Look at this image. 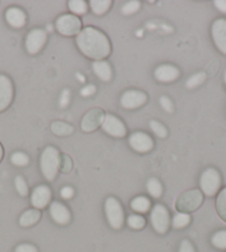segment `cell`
<instances>
[{"label": "cell", "instance_id": "obj_1", "mask_svg": "<svg viewBox=\"0 0 226 252\" xmlns=\"http://www.w3.org/2000/svg\"><path fill=\"white\" fill-rule=\"evenodd\" d=\"M76 45L82 55L93 62L106 60L112 51L111 42L107 34L92 26L82 28L76 37Z\"/></svg>", "mask_w": 226, "mask_h": 252}, {"label": "cell", "instance_id": "obj_2", "mask_svg": "<svg viewBox=\"0 0 226 252\" xmlns=\"http://www.w3.org/2000/svg\"><path fill=\"white\" fill-rule=\"evenodd\" d=\"M60 151L54 146H47L42 150L39 159L40 171L45 179L49 182L56 180L60 171Z\"/></svg>", "mask_w": 226, "mask_h": 252}, {"label": "cell", "instance_id": "obj_3", "mask_svg": "<svg viewBox=\"0 0 226 252\" xmlns=\"http://www.w3.org/2000/svg\"><path fill=\"white\" fill-rule=\"evenodd\" d=\"M104 215L109 225L114 230H120L124 225L125 215L121 202L115 197H108L104 201Z\"/></svg>", "mask_w": 226, "mask_h": 252}, {"label": "cell", "instance_id": "obj_4", "mask_svg": "<svg viewBox=\"0 0 226 252\" xmlns=\"http://www.w3.org/2000/svg\"><path fill=\"white\" fill-rule=\"evenodd\" d=\"M204 201V194L199 189H190L182 192L175 201V209L177 212L191 214L198 210Z\"/></svg>", "mask_w": 226, "mask_h": 252}, {"label": "cell", "instance_id": "obj_5", "mask_svg": "<svg viewBox=\"0 0 226 252\" xmlns=\"http://www.w3.org/2000/svg\"><path fill=\"white\" fill-rule=\"evenodd\" d=\"M222 186V177L217 169L206 168L199 177V190L206 197H214L220 192Z\"/></svg>", "mask_w": 226, "mask_h": 252}, {"label": "cell", "instance_id": "obj_6", "mask_svg": "<svg viewBox=\"0 0 226 252\" xmlns=\"http://www.w3.org/2000/svg\"><path fill=\"white\" fill-rule=\"evenodd\" d=\"M150 222L156 233H167L171 225V216L168 208L162 203H156L152 207L150 211Z\"/></svg>", "mask_w": 226, "mask_h": 252}, {"label": "cell", "instance_id": "obj_7", "mask_svg": "<svg viewBox=\"0 0 226 252\" xmlns=\"http://www.w3.org/2000/svg\"><path fill=\"white\" fill-rule=\"evenodd\" d=\"M56 29L64 37H77L82 30V21L78 16L63 14L56 20Z\"/></svg>", "mask_w": 226, "mask_h": 252}, {"label": "cell", "instance_id": "obj_8", "mask_svg": "<svg viewBox=\"0 0 226 252\" xmlns=\"http://www.w3.org/2000/svg\"><path fill=\"white\" fill-rule=\"evenodd\" d=\"M48 40L47 32L40 28L31 29L25 39V48L29 55H37L43 49Z\"/></svg>", "mask_w": 226, "mask_h": 252}, {"label": "cell", "instance_id": "obj_9", "mask_svg": "<svg viewBox=\"0 0 226 252\" xmlns=\"http://www.w3.org/2000/svg\"><path fill=\"white\" fill-rule=\"evenodd\" d=\"M147 101V94L141 90L130 89L124 91L120 98V105L127 110H134L143 107Z\"/></svg>", "mask_w": 226, "mask_h": 252}, {"label": "cell", "instance_id": "obj_10", "mask_svg": "<svg viewBox=\"0 0 226 252\" xmlns=\"http://www.w3.org/2000/svg\"><path fill=\"white\" fill-rule=\"evenodd\" d=\"M101 129L109 136L113 138H124L127 136V127L118 116L106 114Z\"/></svg>", "mask_w": 226, "mask_h": 252}, {"label": "cell", "instance_id": "obj_11", "mask_svg": "<svg viewBox=\"0 0 226 252\" xmlns=\"http://www.w3.org/2000/svg\"><path fill=\"white\" fill-rule=\"evenodd\" d=\"M106 117V112L101 108H92L82 117L80 127L84 132H93L99 127H101Z\"/></svg>", "mask_w": 226, "mask_h": 252}, {"label": "cell", "instance_id": "obj_12", "mask_svg": "<svg viewBox=\"0 0 226 252\" xmlns=\"http://www.w3.org/2000/svg\"><path fill=\"white\" fill-rule=\"evenodd\" d=\"M129 145L139 154H147L153 150L154 140L144 131H134L129 137Z\"/></svg>", "mask_w": 226, "mask_h": 252}, {"label": "cell", "instance_id": "obj_13", "mask_svg": "<svg viewBox=\"0 0 226 252\" xmlns=\"http://www.w3.org/2000/svg\"><path fill=\"white\" fill-rule=\"evenodd\" d=\"M52 199V190L49 186L39 185L33 188L30 194V203L34 209L42 210L49 207Z\"/></svg>", "mask_w": 226, "mask_h": 252}, {"label": "cell", "instance_id": "obj_14", "mask_svg": "<svg viewBox=\"0 0 226 252\" xmlns=\"http://www.w3.org/2000/svg\"><path fill=\"white\" fill-rule=\"evenodd\" d=\"M15 95L12 80L7 75L0 73V112L5 111L11 105Z\"/></svg>", "mask_w": 226, "mask_h": 252}, {"label": "cell", "instance_id": "obj_15", "mask_svg": "<svg viewBox=\"0 0 226 252\" xmlns=\"http://www.w3.org/2000/svg\"><path fill=\"white\" fill-rule=\"evenodd\" d=\"M211 36L215 47L226 56V18H219L213 21Z\"/></svg>", "mask_w": 226, "mask_h": 252}, {"label": "cell", "instance_id": "obj_16", "mask_svg": "<svg viewBox=\"0 0 226 252\" xmlns=\"http://www.w3.org/2000/svg\"><path fill=\"white\" fill-rule=\"evenodd\" d=\"M49 215L51 219L59 225H67L71 221V212L64 203L52 201L49 206Z\"/></svg>", "mask_w": 226, "mask_h": 252}, {"label": "cell", "instance_id": "obj_17", "mask_svg": "<svg viewBox=\"0 0 226 252\" xmlns=\"http://www.w3.org/2000/svg\"><path fill=\"white\" fill-rule=\"evenodd\" d=\"M181 71L174 64L170 63H163L160 64L155 68L154 70V78L160 82H164V84H169V82H173L180 78Z\"/></svg>", "mask_w": 226, "mask_h": 252}, {"label": "cell", "instance_id": "obj_18", "mask_svg": "<svg viewBox=\"0 0 226 252\" xmlns=\"http://www.w3.org/2000/svg\"><path fill=\"white\" fill-rule=\"evenodd\" d=\"M5 19L10 27L15 29L23 28L27 24V15L20 7L11 6L5 12Z\"/></svg>", "mask_w": 226, "mask_h": 252}, {"label": "cell", "instance_id": "obj_19", "mask_svg": "<svg viewBox=\"0 0 226 252\" xmlns=\"http://www.w3.org/2000/svg\"><path fill=\"white\" fill-rule=\"evenodd\" d=\"M92 70L94 75L97 76L101 81L109 82L112 80L113 78L112 67L107 60H98V62H93Z\"/></svg>", "mask_w": 226, "mask_h": 252}, {"label": "cell", "instance_id": "obj_20", "mask_svg": "<svg viewBox=\"0 0 226 252\" xmlns=\"http://www.w3.org/2000/svg\"><path fill=\"white\" fill-rule=\"evenodd\" d=\"M41 219V211L38 209H28L19 217V224L23 228H29L37 224Z\"/></svg>", "mask_w": 226, "mask_h": 252}, {"label": "cell", "instance_id": "obj_21", "mask_svg": "<svg viewBox=\"0 0 226 252\" xmlns=\"http://www.w3.org/2000/svg\"><path fill=\"white\" fill-rule=\"evenodd\" d=\"M130 207H131V209L136 212V214L144 215V214H147L149 211H151L152 203H151V200L147 197H145V195H137V197H134L131 200V202H130Z\"/></svg>", "mask_w": 226, "mask_h": 252}, {"label": "cell", "instance_id": "obj_22", "mask_svg": "<svg viewBox=\"0 0 226 252\" xmlns=\"http://www.w3.org/2000/svg\"><path fill=\"white\" fill-rule=\"evenodd\" d=\"M50 129L51 132L58 137L70 136V134H72L73 131H75V128H73L72 125L59 120L54 121V123L50 125Z\"/></svg>", "mask_w": 226, "mask_h": 252}, {"label": "cell", "instance_id": "obj_23", "mask_svg": "<svg viewBox=\"0 0 226 252\" xmlns=\"http://www.w3.org/2000/svg\"><path fill=\"white\" fill-rule=\"evenodd\" d=\"M112 6L111 0H90L89 7L94 15L102 16L107 14Z\"/></svg>", "mask_w": 226, "mask_h": 252}, {"label": "cell", "instance_id": "obj_24", "mask_svg": "<svg viewBox=\"0 0 226 252\" xmlns=\"http://www.w3.org/2000/svg\"><path fill=\"white\" fill-rule=\"evenodd\" d=\"M68 8L72 15L78 17L84 16L89 10V2L85 1V0H69Z\"/></svg>", "mask_w": 226, "mask_h": 252}, {"label": "cell", "instance_id": "obj_25", "mask_svg": "<svg viewBox=\"0 0 226 252\" xmlns=\"http://www.w3.org/2000/svg\"><path fill=\"white\" fill-rule=\"evenodd\" d=\"M146 191L152 198L159 199L163 194V186L158 178H150L146 182Z\"/></svg>", "mask_w": 226, "mask_h": 252}, {"label": "cell", "instance_id": "obj_26", "mask_svg": "<svg viewBox=\"0 0 226 252\" xmlns=\"http://www.w3.org/2000/svg\"><path fill=\"white\" fill-rule=\"evenodd\" d=\"M192 218L190 214H184V212H177L171 219V224L174 229H184L191 223Z\"/></svg>", "mask_w": 226, "mask_h": 252}, {"label": "cell", "instance_id": "obj_27", "mask_svg": "<svg viewBox=\"0 0 226 252\" xmlns=\"http://www.w3.org/2000/svg\"><path fill=\"white\" fill-rule=\"evenodd\" d=\"M216 211L220 218L226 222V187L217 193Z\"/></svg>", "mask_w": 226, "mask_h": 252}, {"label": "cell", "instance_id": "obj_28", "mask_svg": "<svg viewBox=\"0 0 226 252\" xmlns=\"http://www.w3.org/2000/svg\"><path fill=\"white\" fill-rule=\"evenodd\" d=\"M127 224L129 225V228H131L133 230H142L145 227L146 220L142 215L132 214L128 216Z\"/></svg>", "mask_w": 226, "mask_h": 252}, {"label": "cell", "instance_id": "obj_29", "mask_svg": "<svg viewBox=\"0 0 226 252\" xmlns=\"http://www.w3.org/2000/svg\"><path fill=\"white\" fill-rule=\"evenodd\" d=\"M213 247L220 250H226V230H219L211 238Z\"/></svg>", "mask_w": 226, "mask_h": 252}, {"label": "cell", "instance_id": "obj_30", "mask_svg": "<svg viewBox=\"0 0 226 252\" xmlns=\"http://www.w3.org/2000/svg\"><path fill=\"white\" fill-rule=\"evenodd\" d=\"M10 162L16 167H27L30 162V158L27 154L23 151H16L11 155Z\"/></svg>", "mask_w": 226, "mask_h": 252}, {"label": "cell", "instance_id": "obj_31", "mask_svg": "<svg viewBox=\"0 0 226 252\" xmlns=\"http://www.w3.org/2000/svg\"><path fill=\"white\" fill-rule=\"evenodd\" d=\"M206 79V73L205 72H197L189 77V79L186 80V88L188 89H194L198 88V86H201Z\"/></svg>", "mask_w": 226, "mask_h": 252}, {"label": "cell", "instance_id": "obj_32", "mask_svg": "<svg viewBox=\"0 0 226 252\" xmlns=\"http://www.w3.org/2000/svg\"><path fill=\"white\" fill-rule=\"evenodd\" d=\"M141 9V2L138 0H130L127 1L121 8V14L124 16H131L137 14V12Z\"/></svg>", "mask_w": 226, "mask_h": 252}, {"label": "cell", "instance_id": "obj_33", "mask_svg": "<svg viewBox=\"0 0 226 252\" xmlns=\"http://www.w3.org/2000/svg\"><path fill=\"white\" fill-rule=\"evenodd\" d=\"M149 126L152 132H153L156 137H159L161 139L168 137V128L165 127L162 123H160L158 120H151Z\"/></svg>", "mask_w": 226, "mask_h": 252}, {"label": "cell", "instance_id": "obj_34", "mask_svg": "<svg viewBox=\"0 0 226 252\" xmlns=\"http://www.w3.org/2000/svg\"><path fill=\"white\" fill-rule=\"evenodd\" d=\"M15 188L21 197H27L29 194V187L23 176H17L15 178Z\"/></svg>", "mask_w": 226, "mask_h": 252}, {"label": "cell", "instance_id": "obj_35", "mask_svg": "<svg viewBox=\"0 0 226 252\" xmlns=\"http://www.w3.org/2000/svg\"><path fill=\"white\" fill-rule=\"evenodd\" d=\"M73 168L72 159L67 154L60 155V171L63 173H69Z\"/></svg>", "mask_w": 226, "mask_h": 252}, {"label": "cell", "instance_id": "obj_36", "mask_svg": "<svg viewBox=\"0 0 226 252\" xmlns=\"http://www.w3.org/2000/svg\"><path fill=\"white\" fill-rule=\"evenodd\" d=\"M159 101L164 111L169 112V114H172V112L174 111V103H173L172 100L170 99L168 95H161Z\"/></svg>", "mask_w": 226, "mask_h": 252}, {"label": "cell", "instance_id": "obj_37", "mask_svg": "<svg viewBox=\"0 0 226 252\" xmlns=\"http://www.w3.org/2000/svg\"><path fill=\"white\" fill-rule=\"evenodd\" d=\"M71 99V91L69 89H63L59 98V106L60 108H67L70 103Z\"/></svg>", "mask_w": 226, "mask_h": 252}, {"label": "cell", "instance_id": "obj_38", "mask_svg": "<svg viewBox=\"0 0 226 252\" xmlns=\"http://www.w3.org/2000/svg\"><path fill=\"white\" fill-rule=\"evenodd\" d=\"M15 252H38V248L31 243H20L15 248Z\"/></svg>", "mask_w": 226, "mask_h": 252}, {"label": "cell", "instance_id": "obj_39", "mask_svg": "<svg viewBox=\"0 0 226 252\" xmlns=\"http://www.w3.org/2000/svg\"><path fill=\"white\" fill-rule=\"evenodd\" d=\"M60 195H61V198L64 200H70L73 198V195H75V189H73L71 186H64L63 188L60 190Z\"/></svg>", "mask_w": 226, "mask_h": 252}, {"label": "cell", "instance_id": "obj_40", "mask_svg": "<svg viewBox=\"0 0 226 252\" xmlns=\"http://www.w3.org/2000/svg\"><path fill=\"white\" fill-rule=\"evenodd\" d=\"M179 252H197V251H195L193 243L190 240H188V239H184V240L181 241Z\"/></svg>", "mask_w": 226, "mask_h": 252}, {"label": "cell", "instance_id": "obj_41", "mask_svg": "<svg viewBox=\"0 0 226 252\" xmlns=\"http://www.w3.org/2000/svg\"><path fill=\"white\" fill-rule=\"evenodd\" d=\"M95 91H97V88H95V86L90 84V85H86L85 86L84 88L80 90V94L82 97H91V95H93L95 94Z\"/></svg>", "mask_w": 226, "mask_h": 252}, {"label": "cell", "instance_id": "obj_42", "mask_svg": "<svg viewBox=\"0 0 226 252\" xmlns=\"http://www.w3.org/2000/svg\"><path fill=\"white\" fill-rule=\"evenodd\" d=\"M214 6L217 10L226 14V0H215Z\"/></svg>", "mask_w": 226, "mask_h": 252}, {"label": "cell", "instance_id": "obj_43", "mask_svg": "<svg viewBox=\"0 0 226 252\" xmlns=\"http://www.w3.org/2000/svg\"><path fill=\"white\" fill-rule=\"evenodd\" d=\"M3 147H2V145L1 143H0V162H1V160H2V158H3Z\"/></svg>", "mask_w": 226, "mask_h": 252}, {"label": "cell", "instance_id": "obj_44", "mask_svg": "<svg viewBox=\"0 0 226 252\" xmlns=\"http://www.w3.org/2000/svg\"><path fill=\"white\" fill-rule=\"evenodd\" d=\"M223 79H224V84L226 86V70L224 71V75H223Z\"/></svg>", "mask_w": 226, "mask_h": 252}, {"label": "cell", "instance_id": "obj_45", "mask_svg": "<svg viewBox=\"0 0 226 252\" xmlns=\"http://www.w3.org/2000/svg\"><path fill=\"white\" fill-rule=\"evenodd\" d=\"M48 30H51V32H52V27H51V26H48Z\"/></svg>", "mask_w": 226, "mask_h": 252}]
</instances>
